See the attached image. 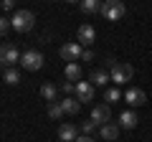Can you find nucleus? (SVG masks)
Listing matches in <instances>:
<instances>
[{
	"mask_svg": "<svg viewBox=\"0 0 152 142\" xmlns=\"http://www.w3.org/2000/svg\"><path fill=\"white\" fill-rule=\"evenodd\" d=\"M109 76H112V81L117 84V86H124V84L134 76V69H132L129 64H122V61L109 59Z\"/></svg>",
	"mask_w": 152,
	"mask_h": 142,
	"instance_id": "nucleus-1",
	"label": "nucleus"
},
{
	"mask_svg": "<svg viewBox=\"0 0 152 142\" xmlns=\"http://www.w3.org/2000/svg\"><path fill=\"white\" fill-rule=\"evenodd\" d=\"M99 13H102L107 20L117 23V20H122V18L127 15V5L122 3V0H102V8H99Z\"/></svg>",
	"mask_w": 152,
	"mask_h": 142,
	"instance_id": "nucleus-2",
	"label": "nucleus"
},
{
	"mask_svg": "<svg viewBox=\"0 0 152 142\" xmlns=\"http://www.w3.org/2000/svg\"><path fill=\"white\" fill-rule=\"evenodd\" d=\"M10 26H13V31H18V33H28L36 26V15H33V10H15L13 18H10Z\"/></svg>",
	"mask_w": 152,
	"mask_h": 142,
	"instance_id": "nucleus-3",
	"label": "nucleus"
},
{
	"mask_svg": "<svg viewBox=\"0 0 152 142\" xmlns=\"http://www.w3.org/2000/svg\"><path fill=\"white\" fill-rule=\"evenodd\" d=\"M43 64H46V59H43L41 51H26V53H20V66L26 71H41Z\"/></svg>",
	"mask_w": 152,
	"mask_h": 142,
	"instance_id": "nucleus-4",
	"label": "nucleus"
},
{
	"mask_svg": "<svg viewBox=\"0 0 152 142\" xmlns=\"http://www.w3.org/2000/svg\"><path fill=\"white\" fill-rule=\"evenodd\" d=\"M0 64L5 69H13L15 64H20V51L13 43H0Z\"/></svg>",
	"mask_w": 152,
	"mask_h": 142,
	"instance_id": "nucleus-5",
	"label": "nucleus"
},
{
	"mask_svg": "<svg viewBox=\"0 0 152 142\" xmlns=\"http://www.w3.org/2000/svg\"><path fill=\"white\" fill-rule=\"evenodd\" d=\"M122 97H124V102L129 104V107H142V104H147V94L142 91L140 86H129Z\"/></svg>",
	"mask_w": 152,
	"mask_h": 142,
	"instance_id": "nucleus-6",
	"label": "nucleus"
},
{
	"mask_svg": "<svg viewBox=\"0 0 152 142\" xmlns=\"http://www.w3.org/2000/svg\"><path fill=\"white\" fill-rule=\"evenodd\" d=\"M58 53H61V59H64V61H69V64H71V61H81L84 48H81V43H64Z\"/></svg>",
	"mask_w": 152,
	"mask_h": 142,
	"instance_id": "nucleus-7",
	"label": "nucleus"
},
{
	"mask_svg": "<svg viewBox=\"0 0 152 142\" xmlns=\"http://www.w3.org/2000/svg\"><path fill=\"white\" fill-rule=\"evenodd\" d=\"M94 38H96V28L91 26V23H84V26H79V31H76V41L84 46L94 43Z\"/></svg>",
	"mask_w": 152,
	"mask_h": 142,
	"instance_id": "nucleus-8",
	"label": "nucleus"
},
{
	"mask_svg": "<svg viewBox=\"0 0 152 142\" xmlns=\"http://www.w3.org/2000/svg\"><path fill=\"white\" fill-rule=\"evenodd\" d=\"M79 102H91L94 99V84L91 81H76V94H74Z\"/></svg>",
	"mask_w": 152,
	"mask_h": 142,
	"instance_id": "nucleus-9",
	"label": "nucleus"
},
{
	"mask_svg": "<svg viewBox=\"0 0 152 142\" xmlns=\"http://www.w3.org/2000/svg\"><path fill=\"white\" fill-rule=\"evenodd\" d=\"M91 119L96 122L99 127L107 124V122L112 119V109H109V104H96V107L91 109Z\"/></svg>",
	"mask_w": 152,
	"mask_h": 142,
	"instance_id": "nucleus-10",
	"label": "nucleus"
},
{
	"mask_svg": "<svg viewBox=\"0 0 152 142\" xmlns=\"http://www.w3.org/2000/svg\"><path fill=\"white\" fill-rule=\"evenodd\" d=\"M64 76H66V81H81V76H84V71H81V66L76 64V61H71V64H66V69H64Z\"/></svg>",
	"mask_w": 152,
	"mask_h": 142,
	"instance_id": "nucleus-11",
	"label": "nucleus"
},
{
	"mask_svg": "<svg viewBox=\"0 0 152 142\" xmlns=\"http://www.w3.org/2000/svg\"><path fill=\"white\" fill-rule=\"evenodd\" d=\"M76 137H79V132H76V127L71 124V122H64V124L58 127V140L61 142H74Z\"/></svg>",
	"mask_w": 152,
	"mask_h": 142,
	"instance_id": "nucleus-12",
	"label": "nucleus"
},
{
	"mask_svg": "<svg viewBox=\"0 0 152 142\" xmlns=\"http://www.w3.org/2000/svg\"><path fill=\"white\" fill-rule=\"evenodd\" d=\"M61 107H64V114H79L81 112V102L76 97H64L61 99Z\"/></svg>",
	"mask_w": 152,
	"mask_h": 142,
	"instance_id": "nucleus-13",
	"label": "nucleus"
},
{
	"mask_svg": "<svg viewBox=\"0 0 152 142\" xmlns=\"http://www.w3.org/2000/svg\"><path fill=\"white\" fill-rule=\"evenodd\" d=\"M137 122H140V119H137V114H134L132 109H124V112L119 114V127H124V130H134Z\"/></svg>",
	"mask_w": 152,
	"mask_h": 142,
	"instance_id": "nucleus-14",
	"label": "nucleus"
},
{
	"mask_svg": "<svg viewBox=\"0 0 152 142\" xmlns=\"http://www.w3.org/2000/svg\"><path fill=\"white\" fill-rule=\"evenodd\" d=\"M99 135L104 137V140H117V137H119V124H114V122H107V124H102L99 127Z\"/></svg>",
	"mask_w": 152,
	"mask_h": 142,
	"instance_id": "nucleus-15",
	"label": "nucleus"
},
{
	"mask_svg": "<svg viewBox=\"0 0 152 142\" xmlns=\"http://www.w3.org/2000/svg\"><path fill=\"white\" fill-rule=\"evenodd\" d=\"M89 81H91L94 86H104V89H107V84L112 81V76H109L107 71H102V69H96V71H94V74H91V76H89Z\"/></svg>",
	"mask_w": 152,
	"mask_h": 142,
	"instance_id": "nucleus-16",
	"label": "nucleus"
},
{
	"mask_svg": "<svg viewBox=\"0 0 152 142\" xmlns=\"http://www.w3.org/2000/svg\"><path fill=\"white\" fill-rule=\"evenodd\" d=\"M56 94H58V86L51 81H46L43 86H41V97L46 99V102H56Z\"/></svg>",
	"mask_w": 152,
	"mask_h": 142,
	"instance_id": "nucleus-17",
	"label": "nucleus"
},
{
	"mask_svg": "<svg viewBox=\"0 0 152 142\" xmlns=\"http://www.w3.org/2000/svg\"><path fill=\"white\" fill-rule=\"evenodd\" d=\"M3 81H5L8 86L20 84V71H18V69H5V71H3Z\"/></svg>",
	"mask_w": 152,
	"mask_h": 142,
	"instance_id": "nucleus-18",
	"label": "nucleus"
},
{
	"mask_svg": "<svg viewBox=\"0 0 152 142\" xmlns=\"http://www.w3.org/2000/svg\"><path fill=\"white\" fill-rule=\"evenodd\" d=\"M46 112H48L51 119H61V117H64V107H61V102H46Z\"/></svg>",
	"mask_w": 152,
	"mask_h": 142,
	"instance_id": "nucleus-19",
	"label": "nucleus"
},
{
	"mask_svg": "<svg viewBox=\"0 0 152 142\" xmlns=\"http://www.w3.org/2000/svg\"><path fill=\"white\" fill-rule=\"evenodd\" d=\"M79 8H81L86 15H91V13H99V8H102V0H81V3H79Z\"/></svg>",
	"mask_w": 152,
	"mask_h": 142,
	"instance_id": "nucleus-20",
	"label": "nucleus"
},
{
	"mask_svg": "<svg viewBox=\"0 0 152 142\" xmlns=\"http://www.w3.org/2000/svg\"><path fill=\"white\" fill-rule=\"evenodd\" d=\"M122 99V91L117 86H109V89H104V102L107 104H114V102H119Z\"/></svg>",
	"mask_w": 152,
	"mask_h": 142,
	"instance_id": "nucleus-21",
	"label": "nucleus"
},
{
	"mask_svg": "<svg viewBox=\"0 0 152 142\" xmlns=\"http://www.w3.org/2000/svg\"><path fill=\"white\" fill-rule=\"evenodd\" d=\"M94 130H99V124H96L94 119H89V122H84V124H81V132H84V135H91Z\"/></svg>",
	"mask_w": 152,
	"mask_h": 142,
	"instance_id": "nucleus-22",
	"label": "nucleus"
},
{
	"mask_svg": "<svg viewBox=\"0 0 152 142\" xmlns=\"http://www.w3.org/2000/svg\"><path fill=\"white\" fill-rule=\"evenodd\" d=\"M61 91H64L66 97H71V94H76V84L74 81H64L61 84Z\"/></svg>",
	"mask_w": 152,
	"mask_h": 142,
	"instance_id": "nucleus-23",
	"label": "nucleus"
},
{
	"mask_svg": "<svg viewBox=\"0 0 152 142\" xmlns=\"http://www.w3.org/2000/svg\"><path fill=\"white\" fill-rule=\"evenodd\" d=\"M10 28H13V26H10V20H8V18H0V36H5Z\"/></svg>",
	"mask_w": 152,
	"mask_h": 142,
	"instance_id": "nucleus-24",
	"label": "nucleus"
},
{
	"mask_svg": "<svg viewBox=\"0 0 152 142\" xmlns=\"http://www.w3.org/2000/svg\"><path fill=\"white\" fill-rule=\"evenodd\" d=\"M0 8H3L5 13H10L13 8H15V0H0Z\"/></svg>",
	"mask_w": 152,
	"mask_h": 142,
	"instance_id": "nucleus-25",
	"label": "nucleus"
},
{
	"mask_svg": "<svg viewBox=\"0 0 152 142\" xmlns=\"http://www.w3.org/2000/svg\"><path fill=\"white\" fill-rule=\"evenodd\" d=\"M91 59H94V51H91V48H84V53H81V61H86V64H89Z\"/></svg>",
	"mask_w": 152,
	"mask_h": 142,
	"instance_id": "nucleus-26",
	"label": "nucleus"
},
{
	"mask_svg": "<svg viewBox=\"0 0 152 142\" xmlns=\"http://www.w3.org/2000/svg\"><path fill=\"white\" fill-rule=\"evenodd\" d=\"M74 142H94V140H91V135H81V137H76Z\"/></svg>",
	"mask_w": 152,
	"mask_h": 142,
	"instance_id": "nucleus-27",
	"label": "nucleus"
}]
</instances>
